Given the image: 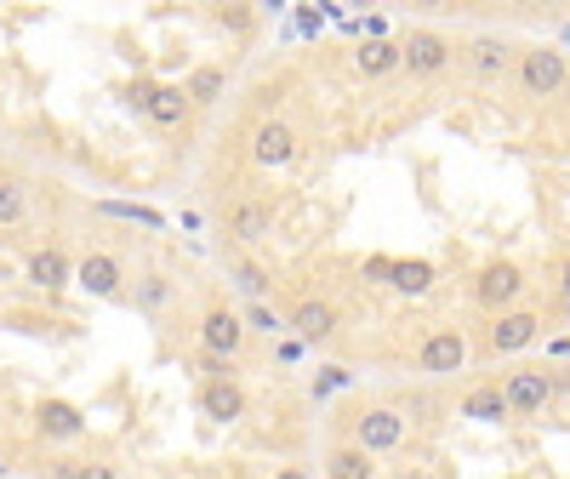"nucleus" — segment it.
Instances as JSON below:
<instances>
[{
	"mask_svg": "<svg viewBox=\"0 0 570 479\" xmlns=\"http://www.w3.org/2000/svg\"><path fill=\"white\" fill-rule=\"evenodd\" d=\"M240 314H246V325H252V338H268V343L292 338V331H285V314H279L274 303H240Z\"/></svg>",
	"mask_w": 570,
	"mask_h": 479,
	"instance_id": "26",
	"label": "nucleus"
},
{
	"mask_svg": "<svg viewBox=\"0 0 570 479\" xmlns=\"http://www.w3.org/2000/svg\"><path fill=\"white\" fill-rule=\"evenodd\" d=\"M502 382V394H508V411L513 417H548L559 405V389H553V371L548 365H513Z\"/></svg>",
	"mask_w": 570,
	"mask_h": 479,
	"instance_id": "14",
	"label": "nucleus"
},
{
	"mask_svg": "<svg viewBox=\"0 0 570 479\" xmlns=\"http://www.w3.org/2000/svg\"><path fill=\"white\" fill-rule=\"evenodd\" d=\"M75 479H126L115 457H75Z\"/></svg>",
	"mask_w": 570,
	"mask_h": 479,
	"instance_id": "27",
	"label": "nucleus"
},
{
	"mask_svg": "<svg viewBox=\"0 0 570 479\" xmlns=\"http://www.w3.org/2000/svg\"><path fill=\"white\" fill-rule=\"evenodd\" d=\"M268 479H314V473H308V468H303V462H279V468H274V473H268Z\"/></svg>",
	"mask_w": 570,
	"mask_h": 479,
	"instance_id": "32",
	"label": "nucleus"
},
{
	"mask_svg": "<svg viewBox=\"0 0 570 479\" xmlns=\"http://www.w3.org/2000/svg\"><path fill=\"white\" fill-rule=\"evenodd\" d=\"M337 389H348V371H343V365H325V371L308 382V400H331Z\"/></svg>",
	"mask_w": 570,
	"mask_h": 479,
	"instance_id": "28",
	"label": "nucleus"
},
{
	"mask_svg": "<svg viewBox=\"0 0 570 479\" xmlns=\"http://www.w3.org/2000/svg\"><path fill=\"white\" fill-rule=\"evenodd\" d=\"M195 405H200V417H206V422H217V428H234V422H246V417H252V389H246V377H240V371L200 377Z\"/></svg>",
	"mask_w": 570,
	"mask_h": 479,
	"instance_id": "12",
	"label": "nucleus"
},
{
	"mask_svg": "<svg viewBox=\"0 0 570 479\" xmlns=\"http://www.w3.org/2000/svg\"><path fill=\"white\" fill-rule=\"evenodd\" d=\"M142 120H149L160 137H177V131L195 126V109H188L183 80H155L149 86V104H142Z\"/></svg>",
	"mask_w": 570,
	"mask_h": 479,
	"instance_id": "19",
	"label": "nucleus"
},
{
	"mask_svg": "<svg viewBox=\"0 0 570 479\" xmlns=\"http://www.w3.org/2000/svg\"><path fill=\"white\" fill-rule=\"evenodd\" d=\"M376 473H383V462L365 457L348 440H325L320 446V479H376Z\"/></svg>",
	"mask_w": 570,
	"mask_h": 479,
	"instance_id": "22",
	"label": "nucleus"
},
{
	"mask_svg": "<svg viewBox=\"0 0 570 479\" xmlns=\"http://www.w3.org/2000/svg\"><path fill=\"white\" fill-rule=\"evenodd\" d=\"M542 325H548V314L537 309V303H519V309H508V314H491L485 320V354H525L537 338H542Z\"/></svg>",
	"mask_w": 570,
	"mask_h": 479,
	"instance_id": "13",
	"label": "nucleus"
},
{
	"mask_svg": "<svg viewBox=\"0 0 570 479\" xmlns=\"http://www.w3.org/2000/svg\"><path fill=\"white\" fill-rule=\"evenodd\" d=\"M331 440H348L365 457H394L411 440V411L400 400H383V394L348 400V405H337V417H331Z\"/></svg>",
	"mask_w": 570,
	"mask_h": 479,
	"instance_id": "2",
	"label": "nucleus"
},
{
	"mask_svg": "<svg viewBox=\"0 0 570 479\" xmlns=\"http://www.w3.org/2000/svg\"><path fill=\"white\" fill-rule=\"evenodd\" d=\"M303 354H308V349H303L297 338H279V343H274V360H279V365H297Z\"/></svg>",
	"mask_w": 570,
	"mask_h": 479,
	"instance_id": "30",
	"label": "nucleus"
},
{
	"mask_svg": "<svg viewBox=\"0 0 570 479\" xmlns=\"http://www.w3.org/2000/svg\"><path fill=\"white\" fill-rule=\"evenodd\" d=\"M279 228V206L274 195L252 183H228L217 195V246H240V252H263Z\"/></svg>",
	"mask_w": 570,
	"mask_h": 479,
	"instance_id": "4",
	"label": "nucleus"
},
{
	"mask_svg": "<svg viewBox=\"0 0 570 479\" xmlns=\"http://www.w3.org/2000/svg\"><path fill=\"white\" fill-rule=\"evenodd\" d=\"M456 417H468V422H485V428L508 422L513 411H508V394H502V382H497V377H480V382H468V389H462V400H456Z\"/></svg>",
	"mask_w": 570,
	"mask_h": 479,
	"instance_id": "21",
	"label": "nucleus"
},
{
	"mask_svg": "<svg viewBox=\"0 0 570 479\" xmlns=\"http://www.w3.org/2000/svg\"><path fill=\"white\" fill-rule=\"evenodd\" d=\"M188 325H195V354H212V360H223L234 371H246L257 360V338H252L240 303H234L228 292H200Z\"/></svg>",
	"mask_w": 570,
	"mask_h": 479,
	"instance_id": "3",
	"label": "nucleus"
},
{
	"mask_svg": "<svg viewBox=\"0 0 570 479\" xmlns=\"http://www.w3.org/2000/svg\"><path fill=\"white\" fill-rule=\"evenodd\" d=\"M131 234L126 228H104L98 217L86 223V240H80V252H75V285L86 297H98V303H115L126 309V292H131Z\"/></svg>",
	"mask_w": 570,
	"mask_h": 479,
	"instance_id": "1",
	"label": "nucleus"
},
{
	"mask_svg": "<svg viewBox=\"0 0 570 479\" xmlns=\"http://www.w3.org/2000/svg\"><path fill=\"white\" fill-rule=\"evenodd\" d=\"M217 23L228 29V35H252V12L240 7V12H217Z\"/></svg>",
	"mask_w": 570,
	"mask_h": 479,
	"instance_id": "31",
	"label": "nucleus"
},
{
	"mask_svg": "<svg viewBox=\"0 0 570 479\" xmlns=\"http://www.w3.org/2000/svg\"><path fill=\"white\" fill-rule=\"evenodd\" d=\"M354 69H360V80L400 75V40H360L354 46Z\"/></svg>",
	"mask_w": 570,
	"mask_h": 479,
	"instance_id": "24",
	"label": "nucleus"
},
{
	"mask_svg": "<svg viewBox=\"0 0 570 479\" xmlns=\"http://www.w3.org/2000/svg\"><path fill=\"white\" fill-rule=\"evenodd\" d=\"M553 303H559V309H570V252L553 263Z\"/></svg>",
	"mask_w": 570,
	"mask_h": 479,
	"instance_id": "29",
	"label": "nucleus"
},
{
	"mask_svg": "<svg viewBox=\"0 0 570 479\" xmlns=\"http://www.w3.org/2000/svg\"><path fill=\"white\" fill-rule=\"evenodd\" d=\"M200 479H223V473H200Z\"/></svg>",
	"mask_w": 570,
	"mask_h": 479,
	"instance_id": "33",
	"label": "nucleus"
},
{
	"mask_svg": "<svg viewBox=\"0 0 570 479\" xmlns=\"http://www.w3.org/2000/svg\"><path fill=\"white\" fill-rule=\"evenodd\" d=\"M525 292H531V280H525V268H519L513 257H491V263H480V268H473V285H468L473 309H480L485 320L519 309V303H525Z\"/></svg>",
	"mask_w": 570,
	"mask_h": 479,
	"instance_id": "8",
	"label": "nucleus"
},
{
	"mask_svg": "<svg viewBox=\"0 0 570 479\" xmlns=\"http://www.w3.org/2000/svg\"><path fill=\"white\" fill-rule=\"evenodd\" d=\"M217 263H223V280L240 303H274V268L257 257V252H240V246H217Z\"/></svg>",
	"mask_w": 570,
	"mask_h": 479,
	"instance_id": "15",
	"label": "nucleus"
},
{
	"mask_svg": "<svg viewBox=\"0 0 570 479\" xmlns=\"http://www.w3.org/2000/svg\"><path fill=\"white\" fill-rule=\"evenodd\" d=\"M29 223H35V183L12 160H0V234H23Z\"/></svg>",
	"mask_w": 570,
	"mask_h": 479,
	"instance_id": "20",
	"label": "nucleus"
},
{
	"mask_svg": "<svg viewBox=\"0 0 570 479\" xmlns=\"http://www.w3.org/2000/svg\"><path fill=\"white\" fill-rule=\"evenodd\" d=\"M23 280L35 285V292L58 297L63 285H75V252L63 246V240H35V246L23 252Z\"/></svg>",
	"mask_w": 570,
	"mask_h": 479,
	"instance_id": "17",
	"label": "nucleus"
},
{
	"mask_svg": "<svg viewBox=\"0 0 570 479\" xmlns=\"http://www.w3.org/2000/svg\"><path fill=\"white\" fill-rule=\"evenodd\" d=\"M35 440H40V446H80V440H86V411H80L75 400L40 394V400H35Z\"/></svg>",
	"mask_w": 570,
	"mask_h": 479,
	"instance_id": "18",
	"label": "nucleus"
},
{
	"mask_svg": "<svg viewBox=\"0 0 570 479\" xmlns=\"http://www.w3.org/2000/svg\"><path fill=\"white\" fill-rule=\"evenodd\" d=\"M389 285H394V292L400 297H428V292H434V263H428V257H400L394 268H389Z\"/></svg>",
	"mask_w": 570,
	"mask_h": 479,
	"instance_id": "25",
	"label": "nucleus"
},
{
	"mask_svg": "<svg viewBox=\"0 0 570 479\" xmlns=\"http://www.w3.org/2000/svg\"><path fill=\"white\" fill-rule=\"evenodd\" d=\"M473 365V343H468V331L440 320V325H422V338L411 343L405 354V371L422 377V382H451Z\"/></svg>",
	"mask_w": 570,
	"mask_h": 479,
	"instance_id": "7",
	"label": "nucleus"
},
{
	"mask_svg": "<svg viewBox=\"0 0 570 479\" xmlns=\"http://www.w3.org/2000/svg\"><path fill=\"white\" fill-rule=\"evenodd\" d=\"M462 63H468L473 86H508L519 69V46L502 35H473V40H462Z\"/></svg>",
	"mask_w": 570,
	"mask_h": 479,
	"instance_id": "16",
	"label": "nucleus"
},
{
	"mask_svg": "<svg viewBox=\"0 0 570 479\" xmlns=\"http://www.w3.org/2000/svg\"><path fill=\"white\" fill-rule=\"evenodd\" d=\"M240 149H246V160H252L257 172H297L303 155H308V137H303V126H297L292 115L268 109V115H252V120H246Z\"/></svg>",
	"mask_w": 570,
	"mask_h": 479,
	"instance_id": "6",
	"label": "nucleus"
},
{
	"mask_svg": "<svg viewBox=\"0 0 570 479\" xmlns=\"http://www.w3.org/2000/svg\"><path fill=\"white\" fill-rule=\"evenodd\" d=\"M462 58V46L445 35V29H411L405 40H400V75H411V80H434V75H445L451 63Z\"/></svg>",
	"mask_w": 570,
	"mask_h": 479,
	"instance_id": "10",
	"label": "nucleus"
},
{
	"mask_svg": "<svg viewBox=\"0 0 570 479\" xmlns=\"http://www.w3.org/2000/svg\"><path fill=\"white\" fill-rule=\"evenodd\" d=\"M513 86L525 91V98H559L570 86V63L559 46H519V69H513Z\"/></svg>",
	"mask_w": 570,
	"mask_h": 479,
	"instance_id": "11",
	"label": "nucleus"
},
{
	"mask_svg": "<svg viewBox=\"0 0 570 479\" xmlns=\"http://www.w3.org/2000/svg\"><path fill=\"white\" fill-rule=\"evenodd\" d=\"M183 91H188V109L195 115H212L223 98H228V63H195L188 69V80H183Z\"/></svg>",
	"mask_w": 570,
	"mask_h": 479,
	"instance_id": "23",
	"label": "nucleus"
},
{
	"mask_svg": "<svg viewBox=\"0 0 570 479\" xmlns=\"http://www.w3.org/2000/svg\"><path fill=\"white\" fill-rule=\"evenodd\" d=\"M279 314H285V331H292L303 349H337L348 338V309L331 285H297Z\"/></svg>",
	"mask_w": 570,
	"mask_h": 479,
	"instance_id": "5",
	"label": "nucleus"
},
{
	"mask_svg": "<svg viewBox=\"0 0 570 479\" xmlns=\"http://www.w3.org/2000/svg\"><path fill=\"white\" fill-rule=\"evenodd\" d=\"M183 303V274L160 257L137 263L131 268V292H126V309H137L142 320H171V309Z\"/></svg>",
	"mask_w": 570,
	"mask_h": 479,
	"instance_id": "9",
	"label": "nucleus"
}]
</instances>
